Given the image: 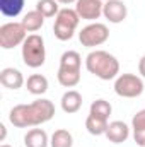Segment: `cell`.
I'll return each mask as SVG.
<instances>
[{
  "label": "cell",
  "instance_id": "1",
  "mask_svg": "<svg viewBox=\"0 0 145 147\" xmlns=\"http://www.w3.org/2000/svg\"><path fill=\"white\" fill-rule=\"evenodd\" d=\"M55 116V105L50 99H38L31 105H17L9 113V120L17 128L36 127Z\"/></svg>",
  "mask_w": 145,
  "mask_h": 147
},
{
  "label": "cell",
  "instance_id": "2",
  "mask_svg": "<svg viewBox=\"0 0 145 147\" xmlns=\"http://www.w3.org/2000/svg\"><path fill=\"white\" fill-rule=\"evenodd\" d=\"M85 69L92 75L99 77L101 80H111V79L118 77V74H119V62L116 60V57H113L108 51L96 50L87 55Z\"/></svg>",
  "mask_w": 145,
  "mask_h": 147
},
{
  "label": "cell",
  "instance_id": "3",
  "mask_svg": "<svg viewBox=\"0 0 145 147\" xmlns=\"http://www.w3.org/2000/svg\"><path fill=\"white\" fill-rule=\"evenodd\" d=\"M46 58V50H44V41L39 34H29L26 41L22 43V60L28 67L38 69L44 63Z\"/></svg>",
  "mask_w": 145,
  "mask_h": 147
},
{
  "label": "cell",
  "instance_id": "4",
  "mask_svg": "<svg viewBox=\"0 0 145 147\" xmlns=\"http://www.w3.org/2000/svg\"><path fill=\"white\" fill-rule=\"evenodd\" d=\"M79 21H80V17H79L77 10H72L68 7L60 9V12L56 16V21L53 24V33H55L56 39H60V41L72 39L73 33L79 26Z\"/></svg>",
  "mask_w": 145,
  "mask_h": 147
},
{
  "label": "cell",
  "instance_id": "5",
  "mask_svg": "<svg viewBox=\"0 0 145 147\" xmlns=\"http://www.w3.org/2000/svg\"><path fill=\"white\" fill-rule=\"evenodd\" d=\"M114 92L119 98H138L144 92V82L135 74H121L114 80Z\"/></svg>",
  "mask_w": 145,
  "mask_h": 147
},
{
  "label": "cell",
  "instance_id": "6",
  "mask_svg": "<svg viewBox=\"0 0 145 147\" xmlns=\"http://www.w3.org/2000/svg\"><path fill=\"white\" fill-rule=\"evenodd\" d=\"M26 34L28 31L22 26V22H7L0 26V46L3 50L15 48L26 41Z\"/></svg>",
  "mask_w": 145,
  "mask_h": 147
},
{
  "label": "cell",
  "instance_id": "7",
  "mask_svg": "<svg viewBox=\"0 0 145 147\" xmlns=\"http://www.w3.org/2000/svg\"><path fill=\"white\" fill-rule=\"evenodd\" d=\"M108 38H109L108 26L101 24V22H92V24L82 28V31L79 33V39H80L82 46H87V48L99 46V45L106 43Z\"/></svg>",
  "mask_w": 145,
  "mask_h": 147
},
{
  "label": "cell",
  "instance_id": "8",
  "mask_svg": "<svg viewBox=\"0 0 145 147\" xmlns=\"http://www.w3.org/2000/svg\"><path fill=\"white\" fill-rule=\"evenodd\" d=\"M103 0H77L75 2V10L80 19L85 21H96L103 14Z\"/></svg>",
  "mask_w": 145,
  "mask_h": 147
},
{
  "label": "cell",
  "instance_id": "9",
  "mask_svg": "<svg viewBox=\"0 0 145 147\" xmlns=\"http://www.w3.org/2000/svg\"><path fill=\"white\" fill-rule=\"evenodd\" d=\"M126 5L121 0H108L103 7V16L113 24H119L126 19Z\"/></svg>",
  "mask_w": 145,
  "mask_h": 147
},
{
  "label": "cell",
  "instance_id": "10",
  "mask_svg": "<svg viewBox=\"0 0 145 147\" xmlns=\"http://www.w3.org/2000/svg\"><path fill=\"white\" fill-rule=\"evenodd\" d=\"M106 137L113 144H121L130 137V128L125 121H119V120L111 121L108 125V130H106Z\"/></svg>",
  "mask_w": 145,
  "mask_h": 147
},
{
  "label": "cell",
  "instance_id": "11",
  "mask_svg": "<svg viewBox=\"0 0 145 147\" xmlns=\"http://www.w3.org/2000/svg\"><path fill=\"white\" fill-rule=\"evenodd\" d=\"M0 84L7 89H19L22 87L24 84V77H22V72L14 69V67H7L0 72Z\"/></svg>",
  "mask_w": 145,
  "mask_h": 147
},
{
  "label": "cell",
  "instance_id": "12",
  "mask_svg": "<svg viewBox=\"0 0 145 147\" xmlns=\"http://www.w3.org/2000/svg\"><path fill=\"white\" fill-rule=\"evenodd\" d=\"M82 108V96L79 91H67L63 96H62V110L68 115L72 113H77V111Z\"/></svg>",
  "mask_w": 145,
  "mask_h": 147
},
{
  "label": "cell",
  "instance_id": "13",
  "mask_svg": "<svg viewBox=\"0 0 145 147\" xmlns=\"http://www.w3.org/2000/svg\"><path fill=\"white\" fill-rule=\"evenodd\" d=\"M48 134L41 128H33L24 135V146L26 147H48Z\"/></svg>",
  "mask_w": 145,
  "mask_h": 147
},
{
  "label": "cell",
  "instance_id": "14",
  "mask_svg": "<svg viewBox=\"0 0 145 147\" xmlns=\"http://www.w3.org/2000/svg\"><path fill=\"white\" fill-rule=\"evenodd\" d=\"M44 19H46V17L34 9V10H29V12L24 16V19H22L21 22H22V26L26 28L28 33H34V31H39V29L43 28Z\"/></svg>",
  "mask_w": 145,
  "mask_h": 147
},
{
  "label": "cell",
  "instance_id": "15",
  "mask_svg": "<svg viewBox=\"0 0 145 147\" xmlns=\"http://www.w3.org/2000/svg\"><path fill=\"white\" fill-rule=\"evenodd\" d=\"M108 125H109L108 120L99 118V116L91 115V113H89V116H87V120H85V128H87V132H89L91 135H106Z\"/></svg>",
  "mask_w": 145,
  "mask_h": 147
},
{
  "label": "cell",
  "instance_id": "16",
  "mask_svg": "<svg viewBox=\"0 0 145 147\" xmlns=\"http://www.w3.org/2000/svg\"><path fill=\"white\" fill-rule=\"evenodd\" d=\"M26 86H28V91L31 94L39 96V94H44L48 91V79L44 75H41V74H33V75L28 77Z\"/></svg>",
  "mask_w": 145,
  "mask_h": 147
},
{
  "label": "cell",
  "instance_id": "17",
  "mask_svg": "<svg viewBox=\"0 0 145 147\" xmlns=\"http://www.w3.org/2000/svg\"><path fill=\"white\" fill-rule=\"evenodd\" d=\"M80 65H82V57L73 50L65 51L62 55V58H60V69L62 70H77V72H80Z\"/></svg>",
  "mask_w": 145,
  "mask_h": 147
},
{
  "label": "cell",
  "instance_id": "18",
  "mask_svg": "<svg viewBox=\"0 0 145 147\" xmlns=\"http://www.w3.org/2000/svg\"><path fill=\"white\" fill-rule=\"evenodd\" d=\"M26 0H0V12L5 17H17L24 9Z\"/></svg>",
  "mask_w": 145,
  "mask_h": 147
},
{
  "label": "cell",
  "instance_id": "19",
  "mask_svg": "<svg viewBox=\"0 0 145 147\" xmlns=\"http://www.w3.org/2000/svg\"><path fill=\"white\" fill-rule=\"evenodd\" d=\"M72 144H73L72 134L65 128L55 130L53 135H51V140H50L51 147H72Z\"/></svg>",
  "mask_w": 145,
  "mask_h": 147
},
{
  "label": "cell",
  "instance_id": "20",
  "mask_svg": "<svg viewBox=\"0 0 145 147\" xmlns=\"http://www.w3.org/2000/svg\"><path fill=\"white\" fill-rule=\"evenodd\" d=\"M56 77H58V82L63 87H75L80 82V72H77V70H62V69H58Z\"/></svg>",
  "mask_w": 145,
  "mask_h": 147
},
{
  "label": "cell",
  "instance_id": "21",
  "mask_svg": "<svg viewBox=\"0 0 145 147\" xmlns=\"http://www.w3.org/2000/svg\"><path fill=\"white\" fill-rule=\"evenodd\" d=\"M36 10L41 12L44 17H55V16H58V12H60L56 0H38Z\"/></svg>",
  "mask_w": 145,
  "mask_h": 147
},
{
  "label": "cell",
  "instance_id": "22",
  "mask_svg": "<svg viewBox=\"0 0 145 147\" xmlns=\"http://www.w3.org/2000/svg\"><path fill=\"white\" fill-rule=\"evenodd\" d=\"M111 105H109L106 99H96L92 105H91V115H96L99 118H104L108 120L109 115H111Z\"/></svg>",
  "mask_w": 145,
  "mask_h": 147
},
{
  "label": "cell",
  "instance_id": "23",
  "mask_svg": "<svg viewBox=\"0 0 145 147\" xmlns=\"http://www.w3.org/2000/svg\"><path fill=\"white\" fill-rule=\"evenodd\" d=\"M132 128H133V130L145 128V110L137 111V115H135L133 120H132Z\"/></svg>",
  "mask_w": 145,
  "mask_h": 147
},
{
  "label": "cell",
  "instance_id": "24",
  "mask_svg": "<svg viewBox=\"0 0 145 147\" xmlns=\"http://www.w3.org/2000/svg\"><path fill=\"white\" fill-rule=\"evenodd\" d=\"M133 139L138 146L145 147V128H140V130H133Z\"/></svg>",
  "mask_w": 145,
  "mask_h": 147
},
{
  "label": "cell",
  "instance_id": "25",
  "mask_svg": "<svg viewBox=\"0 0 145 147\" xmlns=\"http://www.w3.org/2000/svg\"><path fill=\"white\" fill-rule=\"evenodd\" d=\"M138 72L142 77H145V55L140 58V62H138Z\"/></svg>",
  "mask_w": 145,
  "mask_h": 147
},
{
  "label": "cell",
  "instance_id": "26",
  "mask_svg": "<svg viewBox=\"0 0 145 147\" xmlns=\"http://www.w3.org/2000/svg\"><path fill=\"white\" fill-rule=\"evenodd\" d=\"M0 140L3 142V139H5V135H7V130H5V125H0Z\"/></svg>",
  "mask_w": 145,
  "mask_h": 147
},
{
  "label": "cell",
  "instance_id": "27",
  "mask_svg": "<svg viewBox=\"0 0 145 147\" xmlns=\"http://www.w3.org/2000/svg\"><path fill=\"white\" fill-rule=\"evenodd\" d=\"M58 3H63V5H68V3H73V2H77V0H56Z\"/></svg>",
  "mask_w": 145,
  "mask_h": 147
},
{
  "label": "cell",
  "instance_id": "28",
  "mask_svg": "<svg viewBox=\"0 0 145 147\" xmlns=\"http://www.w3.org/2000/svg\"><path fill=\"white\" fill-rule=\"evenodd\" d=\"M0 147H10V146H7V144H3V146H0Z\"/></svg>",
  "mask_w": 145,
  "mask_h": 147
},
{
  "label": "cell",
  "instance_id": "29",
  "mask_svg": "<svg viewBox=\"0 0 145 147\" xmlns=\"http://www.w3.org/2000/svg\"><path fill=\"white\" fill-rule=\"evenodd\" d=\"M106 2H108V0H106Z\"/></svg>",
  "mask_w": 145,
  "mask_h": 147
}]
</instances>
